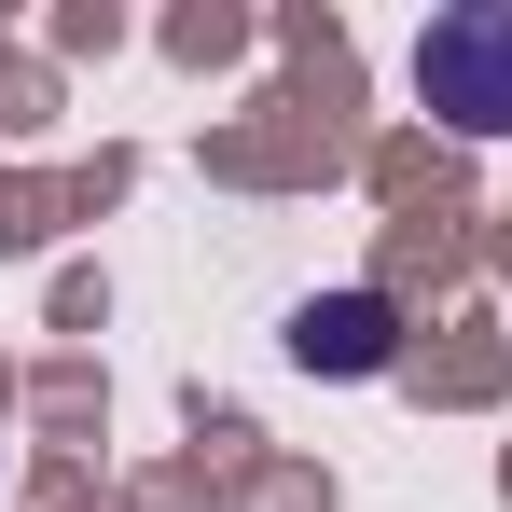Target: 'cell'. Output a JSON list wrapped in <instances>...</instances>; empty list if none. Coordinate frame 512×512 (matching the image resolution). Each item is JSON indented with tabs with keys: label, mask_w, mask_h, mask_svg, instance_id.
<instances>
[{
	"label": "cell",
	"mask_w": 512,
	"mask_h": 512,
	"mask_svg": "<svg viewBox=\"0 0 512 512\" xmlns=\"http://www.w3.org/2000/svg\"><path fill=\"white\" fill-rule=\"evenodd\" d=\"M416 97L443 125H512V0H457L416 42Z\"/></svg>",
	"instance_id": "6da1fadb"
}]
</instances>
